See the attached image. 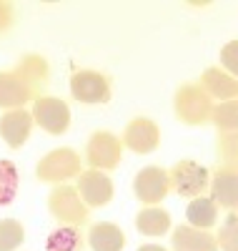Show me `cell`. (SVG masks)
I'll use <instances>...</instances> for the list:
<instances>
[{"mask_svg": "<svg viewBox=\"0 0 238 251\" xmlns=\"http://www.w3.org/2000/svg\"><path fill=\"white\" fill-rule=\"evenodd\" d=\"M33 121L43 131H48L50 136H60V133H66L68 126H71V108L66 106V100H60V98L40 96L33 103Z\"/></svg>", "mask_w": 238, "mask_h": 251, "instance_id": "1", "label": "cell"}, {"mask_svg": "<svg viewBox=\"0 0 238 251\" xmlns=\"http://www.w3.org/2000/svg\"><path fill=\"white\" fill-rule=\"evenodd\" d=\"M120 153H123V143L120 138H116L108 131H98L88 138L85 146V158H88L91 169L95 171H111L120 163Z\"/></svg>", "mask_w": 238, "mask_h": 251, "instance_id": "2", "label": "cell"}, {"mask_svg": "<svg viewBox=\"0 0 238 251\" xmlns=\"http://www.w3.org/2000/svg\"><path fill=\"white\" fill-rule=\"evenodd\" d=\"M80 176V158L73 149H55L38 163V178L48 183H60Z\"/></svg>", "mask_w": 238, "mask_h": 251, "instance_id": "3", "label": "cell"}, {"mask_svg": "<svg viewBox=\"0 0 238 251\" xmlns=\"http://www.w3.org/2000/svg\"><path fill=\"white\" fill-rule=\"evenodd\" d=\"M71 96L78 103H108L111 100V83L98 71H75L71 75Z\"/></svg>", "mask_w": 238, "mask_h": 251, "instance_id": "4", "label": "cell"}, {"mask_svg": "<svg viewBox=\"0 0 238 251\" xmlns=\"http://www.w3.org/2000/svg\"><path fill=\"white\" fill-rule=\"evenodd\" d=\"M211 98L206 96V91L196 83L181 86L176 93V113L181 121L186 123H203L206 118H211Z\"/></svg>", "mask_w": 238, "mask_h": 251, "instance_id": "5", "label": "cell"}, {"mask_svg": "<svg viewBox=\"0 0 238 251\" xmlns=\"http://www.w3.org/2000/svg\"><path fill=\"white\" fill-rule=\"evenodd\" d=\"M133 191H136L138 201H143L148 206L163 201L170 191L168 171L161 169V166H145V169H141L133 178Z\"/></svg>", "mask_w": 238, "mask_h": 251, "instance_id": "6", "label": "cell"}, {"mask_svg": "<svg viewBox=\"0 0 238 251\" xmlns=\"http://www.w3.org/2000/svg\"><path fill=\"white\" fill-rule=\"evenodd\" d=\"M48 208H50V214L60 224H68V226H75V224L85 221V216H88L83 199L78 196V191H75V188H71V186L53 188V194L48 196Z\"/></svg>", "mask_w": 238, "mask_h": 251, "instance_id": "7", "label": "cell"}, {"mask_svg": "<svg viewBox=\"0 0 238 251\" xmlns=\"http://www.w3.org/2000/svg\"><path fill=\"white\" fill-rule=\"evenodd\" d=\"M170 186L176 188L181 196H201V191L208 186V169H203L196 161H181L173 166V171L168 174Z\"/></svg>", "mask_w": 238, "mask_h": 251, "instance_id": "8", "label": "cell"}, {"mask_svg": "<svg viewBox=\"0 0 238 251\" xmlns=\"http://www.w3.org/2000/svg\"><path fill=\"white\" fill-rule=\"evenodd\" d=\"M78 196L83 199L85 206L91 208H100L105 206L108 201L113 199V181L108 178L103 171H83L78 176Z\"/></svg>", "mask_w": 238, "mask_h": 251, "instance_id": "9", "label": "cell"}, {"mask_svg": "<svg viewBox=\"0 0 238 251\" xmlns=\"http://www.w3.org/2000/svg\"><path fill=\"white\" fill-rule=\"evenodd\" d=\"M158 141H161V131H158V126L150 118H133L131 123L125 126L123 146H125V149H131V151H136V153L156 151Z\"/></svg>", "mask_w": 238, "mask_h": 251, "instance_id": "10", "label": "cell"}, {"mask_svg": "<svg viewBox=\"0 0 238 251\" xmlns=\"http://www.w3.org/2000/svg\"><path fill=\"white\" fill-rule=\"evenodd\" d=\"M30 131H33V116L28 111L15 108L0 118V136H3V141L10 149H20L28 141Z\"/></svg>", "mask_w": 238, "mask_h": 251, "instance_id": "11", "label": "cell"}, {"mask_svg": "<svg viewBox=\"0 0 238 251\" xmlns=\"http://www.w3.org/2000/svg\"><path fill=\"white\" fill-rule=\"evenodd\" d=\"M30 96L33 88L18 73H0V108H23Z\"/></svg>", "mask_w": 238, "mask_h": 251, "instance_id": "12", "label": "cell"}, {"mask_svg": "<svg viewBox=\"0 0 238 251\" xmlns=\"http://www.w3.org/2000/svg\"><path fill=\"white\" fill-rule=\"evenodd\" d=\"M88 244L93 251H123L125 246V234L123 228L111 224V221H100L93 224L88 231Z\"/></svg>", "mask_w": 238, "mask_h": 251, "instance_id": "13", "label": "cell"}, {"mask_svg": "<svg viewBox=\"0 0 238 251\" xmlns=\"http://www.w3.org/2000/svg\"><path fill=\"white\" fill-rule=\"evenodd\" d=\"M173 251H218V244L208 231L193 226H178L173 231Z\"/></svg>", "mask_w": 238, "mask_h": 251, "instance_id": "14", "label": "cell"}, {"mask_svg": "<svg viewBox=\"0 0 238 251\" xmlns=\"http://www.w3.org/2000/svg\"><path fill=\"white\" fill-rule=\"evenodd\" d=\"M211 201L221 203L223 208L233 211L236 201H238V186H236V171L233 169H221L215 171L211 181Z\"/></svg>", "mask_w": 238, "mask_h": 251, "instance_id": "15", "label": "cell"}, {"mask_svg": "<svg viewBox=\"0 0 238 251\" xmlns=\"http://www.w3.org/2000/svg\"><path fill=\"white\" fill-rule=\"evenodd\" d=\"M198 86L206 91V96H215V98H226V100H233L236 98V78L231 73H223L218 68H208L201 78Z\"/></svg>", "mask_w": 238, "mask_h": 251, "instance_id": "16", "label": "cell"}, {"mask_svg": "<svg viewBox=\"0 0 238 251\" xmlns=\"http://www.w3.org/2000/svg\"><path fill=\"white\" fill-rule=\"evenodd\" d=\"M186 219L193 228L206 231V228H211L215 224V219H218V206L206 196H196L186 208Z\"/></svg>", "mask_w": 238, "mask_h": 251, "instance_id": "17", "label": "cell"}, {"mask_svg": "<svg viewBox=\"0 0 238 251\" xmlns=\"http://www.w3.org/2000/svg\"><path fill=\"white\" fill-rule=\"evenodd\" d=\"M136 228L145 236H163L170 228V216H168V211H163V208L148 206V208H143V211H138Z\"/></svg>", "mask_w": 238, "mask_h": 251, "instance_id": "18", "label": "cell"}, {"mask_svg": "<svg viewBox=\"0 0 238 251\" xmlns=\"http://www.w3.org/2000/svg\"><path fill=\"white\" fill-rule=\"evenodd\" d=\"M83 239L75 226H60L46 239V251H80Z\"/></svg>", "mask_w": 238, "mask_h": 251, "instance_id": "19", "label": "cell"}, {"mask_svg": "<svg viewBox=\"0 0 238 251\" xmlns=\"http://www.w3.org/2000/svg\"><path fill=\"white\" fill-rule=\"evenodd\" d=\"M18 183H20V176H18V166L13 161H0V206H8L15 201L18 196Z\"/></svg>", "mask_w": 238, "mask_h": 251, "instance_id": "20", "label": "cell"}, {"mask_svg": "<svg viewBox=\"0 0 238 251\" xmlns=\"http://www.w3.org/2000/svg\"><path fill=\"white\" fill-rule=\"evenodd\" d=\"M25 241V228L15 219H3L0 221V251H15Z\"/></svg>", "mask_w": 238, "mask_h": 251, "instance_id": "21", "label": "cell"}, {"mask_svg": "<svg viewBox=\"0 0 238 251\" xmlns=\"http://www.w3.org/2000/svg\"><path fill=\"white\" fill-rule=\"evenodd\" d=\"M236 116H238V108H236L233 100L221 103L218 108H211V118L215 121V126H218L221 131H228V133L236 131Z\"/></svg>", "mask_w": 238, "mask_h": 251, "instance_id": "22", "label": "cell"}, {"mask_svg": "<svg viewBox=\"0 0 238 251\" xmlns=\"http://www.w3.org/2000/svg\"><path fill=\"white\" fill-rule=\"evenodd\" d=\"M215 244H221L223 251H238V244H236V214L231 211L223 228H221V234H218V241Z\"/></svg>", "mask_w": 238, "mask_h": 251, "instance_id": "23", "label": "cell"}, {"mask_svg": "<svg viewBox=\"0 0 238 251\" xmlns=\"http://www.w3.org/2000/svg\"><path fill=\"white\" fill-rule=\"evenodd\" d=\"M221 60L228 71H236V40H231V43L221 50Z\"/></svg>", "mask_w": 238, "mask_h": 251, "instance_id": "24", "label": "cell"}, {"mask_svg": "<svg viewBox=\"0 0 238 251\" xmlns=\"http://www.w3.org/2000/svg\"><path fill=\"white\" fill-rule=\"evenodd\" d=\"M10 23H13V8L8 3H0V33L8 30Z\"/></svg>", "mask_w": 238, "mask_h": 251, "instance_id": "25", "label": "cell"}, {"mask_svg": "<svg viewBox=\"0 0 238 251\" xmlns=\"http://www.w3.org/2000/svg\"><path fill=\"white\" fill-rule=\"evenodd\" d=\"M138 251H166L163 246H158V244H145V246H141Z\"/></svg>", "mask_w": 238, "mask_h": 251, "instance_id": "26", "label": "cell"}]
</instances>
